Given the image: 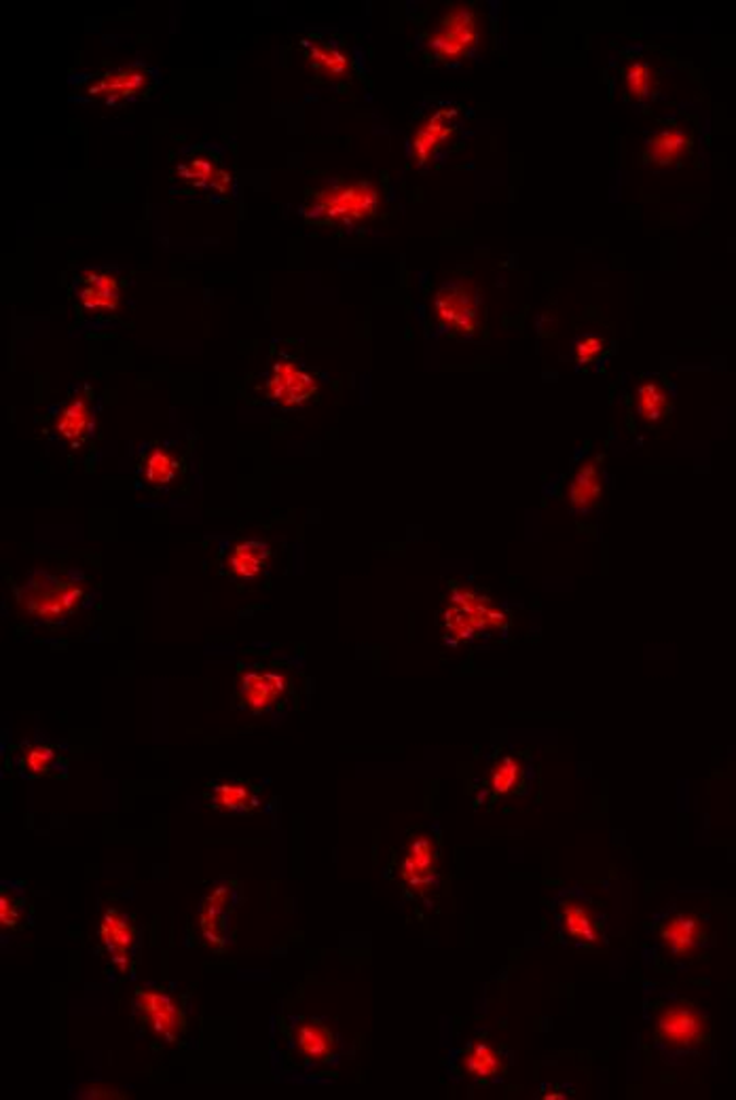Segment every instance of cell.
<instances>
[{"instance_id": "7c38bea8", "label": "cell", "mask_w": 736, "mask_h": 1100, "mask_svg": "<svg viewBox=\"0 0 736 1100\" xmlns=\"http://www.w3.org/2000/svg\"><path fill=\"white\" fill-rule=\"evenodd\" d=\"M234 889L229 885L214 887L205 896V900L201 901V937L210 946L223 948L232 939V910H234Z\"/></svg>"}, {"instance_id": "4316f807", "label": "cell", "mask_w": 736, "mask_h": 1100, "mask_svg": "<svg viewBox=\"0 0 736 1100\" xmlns=\"http://www.w3.org/2000/svg\"><path fill=\"white\" fill-rule=\"evenodd\" d=\"M636 406L645 422H661L669 413V392L658 381H645L637 390Z\"/></svg>"}, {"instance_id": "f546056e", "label": "cell", "mask_w": 736, "mask_h": 1100, "mask_svg": "<svg viewBox=\"0 0 736 1100\" xmlns=\"http://www.w3.org/2000/svg\"><path fill=\"white\" fill-rule=\"evenodd\" d=\"M56 765H58V749L45 743L28 747L22 756V772L28 777L49 774Z\"/></svg>"}, {"instance_id": "4dcf8cb0", "label": "cell", "mask_w": 736, "mask_h": 1100, "mask_svg": "<svg viewBox=\"0 0 736 1100\" xmlns=\"http://www.w3.org/2000/svg\"><path fill=\"white\" fill-rule=\"evenodd\" d=\"M625 87L633 100H643L654 90V72L648 62H633L625 72Z\"/></svg>"}, {"instance_id": "5bb4252c", "label": "cell", "mask_w": 736, "mask_h": 1100, "mask_svg": "<svg viewBox=\"0 0 736 1100\" xmlns=\"http://www.w3.org/2000/svg\"><path fill=\"white\" fill-rule=\"evenodd\" d=\"M174 174L176 180L187 185L189 189L214 191L218 196H225L232 187V174L210 153H195L182 159L174 169Z\"/></svg>"}, {"instance_id": "d6986e66", "label": "cell", "mask_w": 736, "mask_h": 1100, "mask_svg": "<svg viewBox=\"0 0 736 1100\" xmlns=\"http://www.w3.org/2000/svg\"><path fill=\"white\" fill-rule=\"evenodd\" d=\"M661 939L677 957H690L703 944V923L692 914H675L661 927Z\"/></svg>"}, {"instance_id": "e0dca14e", "label": "cell", "mask_w": 736, "mask_h": 1100, "mask_svg": "<svg viewBox=\"0 0 736 1100\" xmlns=\"http://www.w3.org/2000/svg\"><path fill=\"white\" fill-rule=\"evenodd\" d=\"M94 424L96 422H94L92 402L83 394H76L60 409L56 424H54V430L60 440L67 442L68 447L79 449L92 436Z\"/></svg>"}, {"instance_id": "484cf974", "label": "cell", "mask_w": 736, "mask_h": 1100, "mask_svg": "<svg viewBox=\"0 0 736 1100\" xmlns=\"http://www.w3.org/2000/svg\"><path fill=\"white\" fill-rule=\"evenodd\" d=\"M603 485L600 468L593 462L584 464L575 472L569 485L568 498L573 508H589L602 498Z\"/></svg>"}, {"instance_id": "6da1fadb", "label": "cell", "mask_w": 736, "mask_h": 1100, "mask_svg": "<svg viewBox=\"0 0 736 1100\" xmlns=\"http://www.w3.org/2000/svg\"><path fill=\"white\" fill-rule=\"evenodd\" d=\"M377 208L379 191L370 182H345L311 196L305 205V216L316 223L354 227L372 218Z\"/></svg>"}, {"instance_id": "30bf717a", "label": "cell", "mask_w": 736, "mask_h": 1100, "mask_svg": "<svg viewBox=\"0 0 736 1100\" xmlns=\"http://www.w3.org/2000/svg\"><path fill=\"white\" fill-rule=\"evenodd\" d=\"M707 1033V1018L690 1005H673L658 1016L656 1037L670 1050H688Z\"/></svg>"}, {"instance_id": "1f68e13d", "label": "cell", "mask_w": 736, "mask_h": 1100, "mask_svg": "<svg viewBox=\"0 0 736 1100\" xmlns=\"http://www.w3.org/2000/svg\"><path fill=\"white\" fill-rule=\"evenodd\" d=\"M521 781V765L517 758H503L491 772V790L496 794H510Z\"/></svg>"}, {"instance_id": "52a82bcc", "label": "cell", "mask_w": 736, "mask_h": 1100, "mask_svg": "<svg viewBox=\"0 0 736 1100\" xmlns=\"http://www.w3.org/2000/svg\"><path fill=\"white\" fill-rule=\"evenodd\" d=\"M435 311L438 322L458 334H472L478 324V300L466 282H447L436 293Z\"/></svg>"}, {"instance_id": "ac0fdd59", "label": "cell", "mask_w": 736, "mask_h": 1100, "mask_svg": "<svg viewBox=\"0 0 736 1100\" xmlns=\"http://www.w3.org/2000/svg\"><path fill=\"white\" fill-rule=\"evenodd\" d=\"M455 121V110L453 108H442L436 110L432 117H428L419 130L413 135V157L417 164H426L435 157L436 151L453 134V123Z\"/></svg>"}, {"instance_id": "44dd1931", "label": "cell", "mask_w": 736, "mask_h": 1100, "mask_svg": "<svg viewBox=\"0 0 736 1100\" xmlns=\"http://www.w3.org/2000/svg\"><path fill=\"white\" fill-rule=\"evenodd\" d=\"M269 557H271V546L268 542L244 540V542L235 544L234 551L227 559V566L235 578L254 580L265 571V567L269 566Z\"/></svg>"}, {"instance_id": "d6a6232c", "label": "cell", "mask_w": 736, "mask_h": 1100, "mask_svg": "<svg viewBox=\"0 0 736 1100\" xmlns=\"http://www.w3.org/2000/svg\"><path fill=\"white\" fill-rule=\"evenodd\" d=\"M603 347H605L603 336H600V334H586V336H582L578 341L573 356H575V360L580 365H591V363H595L602 356Z\"/></svg>"}, {"instance_id": "7402d4cb", "label": "cell", "mask_w": 736, "mask_h": 1100, "mask_svg": "<svg viewBox=\"0 0 736 1100\" xmlns=\"http://www.w3.org/2000/svg\"><path fill=\"white\" fill-rule=\"evenodd\" d=\"M180 472H182V462L166 447H153L144 456L142 481L153 489L174 487L180 478Z\"/></svg>"}, {"instance_id": "277c9868", "label": "cell", "mask_w": 736, "mask_h": 1100, "mask_svg": "<svg viewBox=\"0 0 736 1100\" xmlns=\"http://www.w3.org/2000/svg\"><path fill=\"white\" fill-rule=\"evenodd\" d=\"M480 38V26L476 11L462 4L444 13L435 31L428 36L426 47L438 62L451 64L460 62L474 51Z\"/></svg>"}, {"instance_id": "9a60e30c", "label": "cell", "mask_w": 736, "mask_h": 1100, "mask_svg": "<svg viewBox=\"0 0 736 1100\" xmlns=\"http://www.w3.org/2000/svg\"><path fill=\"white\" fill-rule=\"evenodd\" d=\"M100 937L112 966L123 973L134 955L135 927L132 919L117 908L106 910L100 923Z\"/></svg>"}, {"instance_id": "7a4b0ae2", "label": "cell", "mask_w": 736, "mask_h": 1100, "mask_svg": "<svg viewBox=\"0 0 736 1100\" xmlns=\"http://www.w3.org/2000/svg\"><path fill=\"white\" fill-rule=\"evenodd\" d=\"M83 598L85 591L81 584L49 571H33L20 600L36 620L62 623L79 610Z\"/></svg>"}, {"instance_id": "83f0119b", "label": "cell", "mask_w": 736, "mask_h": 1100, "mask_svg": "<svg viewBox=\"0 0 736 1100\" xmlns=\"http://www.w3.org/2000/svg\"><path fill=\"white\" fill-rule=\"evenodd\" d=\"M503 1068L502 1056L489 1043H474L464 1056V1071L476 1079H491Z\"/></svg>"}, {"instance_id": "cb8c5ba5", "label": "cell", "mask_w": 736, "mask_h": 1100, "mask_svg": "<svg viewBox=\"0 0 736 1100\" xmlns=\"http://www.w3.org/2000/svg\"><path fill=\"white\" fill-rule=\"evenodd\" d=\"M295 1039L305 1058L316 1061V1063H327L335 1054V1037L329 1027L316 1020L301 1022L299 1029L295 1031Z\"/></svg>"}, {"instance_id": "d4e9b609", "label": "cell", "mask_w": 736, "mask_h": 1100, "mask_svg": "<svg viewBox=\"0 0 736 1100\" xmlns=\"http://www.w3.org/2000/svg\"><path fill=\"white\" fill-rule=\"evenodd\" d=\"M561 925L566 934L578 942L584 944H600V925L586 908V903L578 900H568L561 903Z\"/></svg>"}, {"instance_id": "603a6c76", "label": "cell", "mask_w": 736, "mask_h": 1100, "mask_svg": "<svg viewBox=\"0 0 736 1100\" xmlns=\"http://www.w3.org/2000/svg\"><path fill=\"white\" fill-rule=\"evenodd\" d=\"M207 802L223 813H248L257 806V792L244 781H221L210 785Z\"/></svg>"}, {"instance_id": "8fae6325", "label": "cell", "mask_w": 736, "mask_h": 1100, "mask_svg": "<svg viewBox=\"0 0 736 1100\" xmlns=\"http://www.w3.org/2000/svg\"><path fill=\"white\" fill-rule=\"evenodd\" d=\"M436 876H438V847L432 836L422 833L413 838L411 844L406 847L401 864L402 883L411 891H430L435 887Z\"/></svg>"}, {"instance_id": "ffe728a7", "label": "cell", "mask_w": 736, "mask_h": 1100, "mask_svg": "<svg viewBox=\"0 0 736 1100\" xmlns=\"http://www.w3.org/2000/svg\"><path fill=\"white\" fill-rule=\"evenodd\" d=\"M692 146V134L686 128L669 126L652 135L645 146V159L656 166L679 164Z\"/></svg>"}, {"instance_id": "2e32d148", "label": "cell", "mask_w": 736, "mask_h": 1100, "mask_svg": "<svg viewBox=\"0 0 736 1100\" xmlns=\"http://www.w3.org/2000/svg\"><path fill=\"white\" fill-rule=\"evenodd\" d=\"M299 47H301L302 60L307 62V67L311 68L318 76H322L324 81L345 79L352 70L349 56L345 54V49L341 45H336L335 40L309 36V38H302Z\"/></svg>"}, {"instance_id": "9c48e42d", "label": "cell", "mask_w": 736, "mask_h": 1100, "mask_svg": "<svg viewBox=\"0 0 736 1100\" xmlns=\"http://www.w3.org/2000/svg\"><path fill=\"white\" fill-rule=\"evenodd\" d=\"M134 1005L142 1022L157 1037L166 1039L169 1043L180 1039L185 1029V1018L178 1003L169 993L162 989H138Z\"/></svg>"}, {"instance_id": "8992f818", "label": "cell", "mask_w": 736, "mask_h": 1100, "mask_svg": "<svg viewBox=\"0 0 736 1100\" xmlns=\"http://www.w3.org/2000/svg\"><path fill=\"white\" fill-rule=\"evenodd\" d=\"M268 399L282 409H297L318 394V379L295 358H280L269 370Z\"/></svg>"}, {"instance_id": "3957f363", "label": "cell", "mask_w": 736, "mask_h": 1100, "mask_svg": "<svg viewBox=\"0 0 736 1100\" xmlns=\"http://www.w3.org/2000/svg\"><path fill=\"white\" fill-rule=\"evenodd\" d=\"M506 625V614L500 612L489 600L476 595L468 589H455L444 612V629L447 639L470 641L483 634L498 631Z\"/></svg>"}, {"instance_id": "4fadbf2b", "label": "cell", "mask_w": 736, "mask_h": 1100, "mask_svg": "<svg viewBox=\"0 0 736 1100\" xmlns=\"http://www.w3.org/2000/svg\"><path fill=\"white\" fill-rule=\"evenodd\" d=\"M76 299L90 316L115 314L121 303L119 282L108 271L90 269L76 280Z\"/></svg>"}, {"instance_id": "ba28073f", "label": "cell", "mask_w": 736, "mask_h": 1100, "mask_svg": "<svg viewBox=\"0 0 736 1100\" xmlns=\"http://www.w3.org/2000/svg\"><path fill=\"white\" fill-rule=\"evenodd\" d=\"M288 693V679L275 669H248L237 682V702L250 713H268Z\"/></svg>"}, {"instance_id": "5b68a950", "label": "cell", "mask_w": 736, "mask_h": 1100, "mask_svg": "<svg viewBox=\"0 0 736 1100\" xmlns=\"http://www.w3.org/2000/svg\"><path fill=\"white\" fill-rule=\"evenodd\" d=\"M155 85V74L142 64L117 68L104 72L85 87V96L92 100L121 106L146 96Z\"/></svg>"}, {"instance_id": "f1b7e54d", "label": "cell", "mask_w": 736, "mask_h": 1100, "mask_svg": "<svg viewBox=\"0 0 736 1100\" xmlns=\"http://www.w3.org/2000/svg\"><path fill=\"white\" fill-rule=\"evenodd\" d=\"M26 891L15 883H4L0 891V923L4 930H15L26 916Z\"/></svg>"}]
</instances>
